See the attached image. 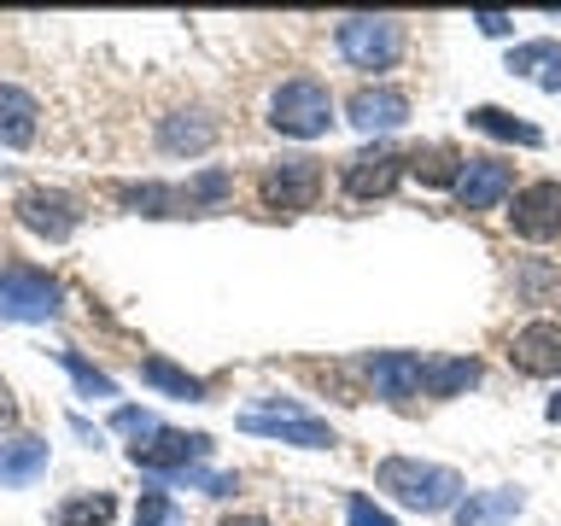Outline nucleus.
<instances>
[{
  "mask_svg": "<svg viewBox=\"0 0 561 526\" xmlns=\"http://www.w3.org/2000/svg\"><path fill=\"white\" fill-rule=\"evenodd\" d=\"M375 480H380V491H392L398 503L421 508V515L456 508V498H462V473L433 468V462H410V456H386V462L375 468Z\"/></svg>",
  "mask_w": 561,
  "mask_h": 526,
  "instance_id": "1",
  "label": "nucleus"
},
{
  "mask_svg": "<svg viewBox=\"0 0 561 526\" xmlns=\"http://www.w3.org/2000/svg\"><path fill=\"white\" fill-rule=\"evenodd\" d=\"M270 123L280 135H293V140H316V135L333 129V94L316 77H293V82L275 88Z\"/></svg>",
  "mask_w": 561,
  "mask_h": 526,
  "instance_id": "2",
  "label": "nucleus"
},
{
  "mask_svg": "<svg viewBox=\"0 0 561 526\" xmlns=\"http://www.w3.org/2000/svg\"><path fill=\"white\" fill-rule=\"evenodd\" d=\"M59 305H65V287L47 270H30V263L0 270V322H53Z\"/></svg>",
  "mask_w": 561,
  "mask_h": 526,
  "instance_id": "3",
  "label": "nucleus"
},
{
  "mask_svg": "<svg viewBox=\"0 0 561 526\" xmlns=\"http://www.w3.org/2000/svg\"><path fill=\"white\" fill-rule=\"evenodd\" d=\"M322 164L316 158H275V164H263V205L270 210H287V217H298V210H310L316 199H322Z\"/></svg>",
  "mask_w": 561,
  "mask_h": 526,
  "instance_id": "4",
  "label": "nucleus"
},
{
  "mask_svg": "<svg viewBox=\"0 0 561 526\" xmlns=\"http://www.w3.org/2000/svg\"><path fill=\"white\" fill-rule=\"evenodd\" d=\"M340 53L357 70H386L403 53V24L398 18H345L340 24Z\"/></svg>",
  "mask_w": 561,
  "mask_h": 526,
  "instance_id": "5",
  "label": "nucleus"
},
{
  "mask_svg": "<svg viewBox=\"0 0 561 526\" xmlns=\"http://www.w3.org/2000/svg\"><path fill=\"white\" fill-rule=\"evenodd\" d=\"M18 222H24L30 235H42V240H70L82 228V210L59 187H24L18 193Z\"/></svg>",
  "mask_w": 561,
  "mask_h": 526,
  "instance_id": "6",
  "label": "nucleus"
},
{
  "mask_svg": "<svg viewBox=\"0 0 561 526\" xmlns=\"http://www.w3.org/2000/svg\"><path fill=\"white\" fill-rule=\"evenodd\" d=\"M210 438L205 433H175V427H152L147 438L129 445V462L147 468V473H187L193 456H205Z\"/></svg>",
  "mask_w": 561,
  "mask_h": 526,
  "instance_id": "7",
  "label": "nucleus"
},
{
  "mask_svg": "<svg viewBox=\"0 0 561 526\" xmlns=\"http://www.w3.org/2000/svg\"><path fill=\"white\" fill-rule=\"evenodd\" d=\"M508 222H515V235L520 240H556L561 235V182H533V187H520L515 193V210H508Z\"/></svg>",
  "mask_w": 561,
  "mask_h": 526,
  "instance_id": "8",
  "label": "nucleus"
},
{
  "mask_svg": "<svg viewBox=\"0 0 561 526\" xmlns=\"http://www.w3.org/2000/svg\"><path fill=\"white\" fill-rule=\"evenodd\" d=\"M508 363H515L520 375H533V380L561 375V322H526V328H515V340H508Z\"/></svg>",
  "mask_w": 561,
  "mask_h": 526,
  "instance_id": "9",
  "label": "nucleus"
},
{
  "mask_svg": "<svg viewBox=\"0 0 561 526\" xmlns=\"http://www.w3.org/2000/svg\"><path fill=\"white\" fill-rule=\"evenodd\" d=\"M403 170L410 164H403L392 147H363L357 158H345V193L351 199H386Z\"/></svg>",
  "mask_w": 561,
  "mask_h": 526,
  "instance_id": "10",
  "label": "nucleus"
},
{
  "mask_svg": "<svg viewBox=\"0 0 561 526\" xmlns=\"http://www.w3.org/2000/svg\"><path fill=\"white\" fill-rule=\"evenodd\" d=\"M503 193H515V164H503V158H468L462 182H456L462 210H491Z\"/></svg>",
  "mask_w": 561,
  "mask_h": 526,
  "instance_id": "11",
  "label": "nucleus"
},
{
  "mask_svg": "<svg viewBox=\"0 0 561 526\" xmlns=\"http://www.w3.org/2000/svg\"><path fill=\"white\" fill-rule=\"evenodd\" d=\"M245 433H270V438H287V445H305V450H322L333 445V433L322 427V421L298 415V410H245L240 415Z\"/></svg>",
  "mask_w": 561,
  "mask_h": 526,
  "instance_id": "12",
  "label": "nucleus"
},
{
  "mask_svg": "<svg viewBox=\"0 0 561 526\" xmlns=\"http://www.w3.org/2000/svg\"><path fill=\"white\" fill-rule=\"evenodd\" d=\"M345 112H351V123H357L363 135H375V129H398V123L410 117V94H398V88H357Z\"/></svg>",
  "mask_w": 561,
  "mask_h": 526,
  "instance_id": "13",
  "label": "nucleus"
},
{
  "mask_svg": "<svg viewBox=\"0 0 561 526\" xmlns=\"http://www.w3.org/2000/svg\"><path fill=\"white\" fill-rule=\"evenodd\" d=\"M368 380H375L380 398H415L427 386V368L410 351H380V357H368Z\"/></svg>",
  "mask_w": 561,
  "mask_h": 526,
  "instance_id": "14",
  "label": "nucleus"
},
{
  "mask_svg": "<svg viewBox=\"0 0 561 526\" xmlns=\"http://www.w3.org/2000/svg\"><path fill=\"white\" fill-rule=\"evenodd\" d=\"M210 140H217V123L205 112H170L158 123V147L170 158H199V152H210Z\"/></svg>",
  "mask_w": 561,
  "mask_h": 526,
  "instance_id": "15",
  "label": "nucleus"
},
{
  "mask_svg": "<svg viewBox=\"0 0 561 526\" xmlns=\"http://www.w3.org/2000/svg\"><path fill=\"white\" fill-rule=\"evenodd\" d=\"M42 473H47V438L35 433L0 438V485H35Z\"/></svg>",
  "mask_w": 561,
  "mask_h": 526,
  "instance_id": "16",
  "label": "nucleus"
},
{
  "mask_svg": "<svg viewBox=\"0 0 561 526\" xmlns=\"http://www.w3.org/2000/svg\"><path fill=\"white\" fill-rule=\"evenodd\" d=\"M35 117H42V105H35L30 88L0 82V147H30V140H35Z\"/></svg>",
  "mask_w": 561,
  "mask_h": 526,
  "instance_id": "17",
  "label": "nucleus"
},
{
  "mask_svg": "<svg viewBox=\"0 0 561 526\" xmlns=\"http://www.w3.org/2000/svg\"><path fill=\"white\" fill-rule=\"evenodd\" d=\"M462 170H468V158L456 152V147H445V140L410 152V175H421L427 187H456V182H462Z\"/></svg>",
  "mask_w": 561,
  "mask_h": 526,
  "instance_id": "18",
  "label": "nucleus"
},
{
  "mask_svg": "<svg viewBox=\"0 0 561 526\" xmlns=\"http://www.w3.org/2000/svg\"><path fill=\"white\" fill-rule=\"evenodd\" d=\"M508 515H520V491H491V498L456 503V526H503Z\"/></svg>",
  "mask_w": 561,
  "mask_h": 526,
  "instance_id": "19",
  "label": "nucleus"
},
{
  "mask_svg": "<svg viewBox=\"0 0 561 526\" xmlns=\"http://www.w3.org/2000/svg\"><path fill=\"white\" fill-rule=\"evenodd\" d=\"M112 515H117V498H105V491H94V498H65L59 508H53L59 526H105Z\"/></svg>",
  "mask_w": 561,
  "mask_h": 526,
  "instance_id": "20",
  "label": "nucleus"
},
{
  "mask_svg": "<svg viewBox=\"0 0 561 526\" xmlns=\"http://www.w3.org/2000/svg\"><path fill=\"white\" fill-rule=\"evenodd\" d=\"M140 375H147V386H158V392H175V398H205V380H193L187 368H175L164 357H147L140 363Z\"/></svg>",
  "mask_w": 561,
  "mask_h": 526,
  "instance_id": "21",
  "label": "nucleus"
},
{
  "mask_svg": "<svg viewBox=\"0 0 561 526\" xmlns=\"http://www.w3.org/2000/svg\"><path fill=\"white\" fill-rule=\"evenodd\" d=\"M468 123H473V129H485V135H503V140H520V147H538V129H533V123H515L508 112H497V105H473Z\"/></svg>",
  "mask_w": 561,
  "mask_h": 526,
  "instance_id": "22",
  "label": "nucleus"
},
{
  "mask_svg": "<svg viewBox=\"0 0 561 526\" xmlns=\"http://www.w3.org/2000/svg\"><path fill=\"white\" fill-rule=\"evenodd\" d=\"M480 380V363H468V357H456V363H433L427 368V392L433 398H456L462 386Z\"/></svg>",
  "mask_w": 561,
  "mask_h": 526,
  "instance_id": "23",
  "label": "nucleus"
},
{
  "mask_svg": "<svg viewBox=\"0 0 561 526\" xmlns=\"http://www.w3.org/2000/svg\"><path fill=\"white\" fill-rule=\"evenodd\" d=\"M59 363L70 368V375H77V386H82V398H117V386H112V375H100V368L94 363H88L82 357V351H59Z\"/></svg>",
  "mask_w": 561,
  "mask_h": 526,
  "instance_id": "24",
  "label": "nucleus"
},
{
  "mask_svg": "<svg viewBox=\"0 0 561 526\" xmlns=\"http://www.w3.org/2000/svg\"><path fill=\"white\" fill-rule=\"evenodd\" d=\"M135 526H182V515H175V503L164 498V491H147L135 508Z\"/></svg>",
  "mask_w": 561,
  "mask_h": 526,
  "instance_id": "25",
  "label": "nucleus"
},
{
  "mask_svg": "<svg viewBox=\"0 0 561 526\" xmlns=\"http://www.w3.org/2000/svg\"><path fill=\"white\" fill-rule=\"evenodd\" d=\"M345 515H351V526H398L392 515H380V508L368 503V498H351V508H345Z\"/></svg>",
  "mask_w": 561,
  "mask_h": 526,
  "instance_id": "26",
  "label": "nucleus"
},
{
  "mask_svg": "<svg viewBox=\"0 0 561 526\" xmlns=\"http://www.w3.org/2000/svg\"><path fill=\"white\" fill-rule=\"evenodd\" d=\"M112 427H117V433L147 438V433H152V415H147V410H117V415H112Z\"/></svg>",
  "mask_w": 561,
  "mask_h": 526,
  "instance_id": "27",
  "label": "nucleus"
},
{
  "mask_svg": "<svg viewBox=\"0 0 561 526\" xmlns=\"http://www.w3.org/2000/svg\"><path fill=\"white\" fill-rule=\"evenodd\" d=\"M18 421V403H12V392H7V380H0V433H7Z\"/></svg>",
  "mask_w": 561,
  "mask_h": 526,
  "instance_id": "28",
  "label": "nucleus"
},
{
  "mask_svg": "<svg viewBox=\"0 0 561 526\" xmlns=\"http://www.w3.org/2000/svg\"><path fill=\"white\" fill-rule=\"evenodd\" d=\"M480 30H485V35H503L508 18H503V12H480Z\"/></svg>",
  "mask_w": 561,
  "mask_h": 526,
  "instance_id": "29",
  "label": "nucleus"
},
{
  "mask_svg": "<svg viewBox=\"0 0 561 526\" xmlns=\"http://www.w3.org/2000/svg\"><path fill=\"white\" fill-rule=\"evenodd\" d=\"M217 526H270L263 515H228V521H217Z\"/></svg>",
  "mask_w": 561,
  "mask_h": 526,
  "instance_id": "30",
  "label": "nucleus"
},
{
  "mask_svg": "<svg viewBox=\"0 0 561 526\" xmlns=\"http://www.w3.org/2000/svg\"><path fill=\"white\" fill-rule=\"evenodd\" d=\"M550 421H561V392L550 398Z\"/></svg>",
  "mask_w": 561,
  "mask_h": 526,
  "instance_id": "31",
  "label": "nucleus"
}]
</instances>
